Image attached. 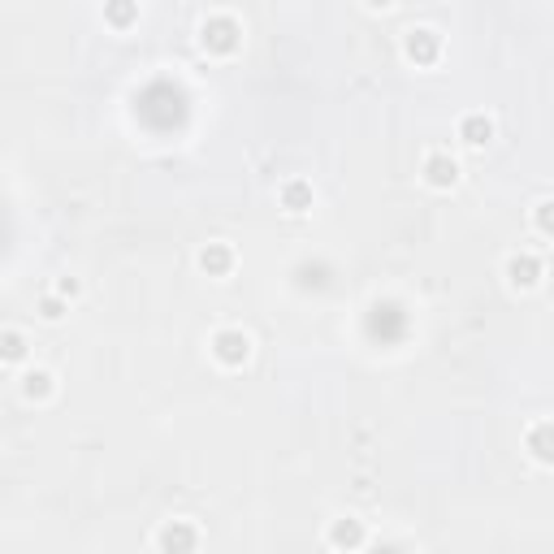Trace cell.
Listing matches in <instances>:
<instances>
[{
    "instance_id": "6da1fadb",
    "label": "cell",
    "mask_w": 554,
    "mask_h": 554,
    "mask_svg": "<svg viewBox=\"0 0 554 554\" xmlns=\"http://www.w3.org/2000/svg\"><path fill=\"white\" fill-rule=\"evenodd\" d=\"M208 355L221 364V368H243L247 360H252V334L239 325H221L213 338H208Z\"/></svg>"
},
{
    "instance_id": "7a4b0ae2",
    "label": "cell",
    "mask_w": 554,
    "mask_h": 554,
    "mask_svg": "<svg viewBox=\"0 0 554 554\" xmlns=\"http://www.w3.org/2000/svg\"><path fill=\"white\" fill-rule=\"evenodd\" d=\"M156 550L161 554H195L200 550V524L187 520V516L161 520L156 524Z\"/></svg>"
},
{
    "instance_id": "3957f363",
    "label": "cell",
    "mask_w": 554,
    "mask_h": 554,
    "mask_svg": "<svg viewBox=\"0 0 554 554\" xmlns=\"http://www.w3.org/2000/svg\"><path fill=\"white\" fill-rule=\"evenodd\" d=\"M503 277H507L511 290H537V286H542V277H546V260L537 256L533 247H520V252L507 256Z\"/></svg>"
},
{
    "instance_id": "277c9868",
    "label": "cell",
    "mask_w": 554,
    "mask_h": 554,
    "mask_svg": "<svg viewBox=\"0 0 554 554\" xmlns=\"http://www.w3.org/2000/svg\"><path fill=\"white\" fill-rule=\"evenodd\" d=\"M420 182L429 191H455L459 187V161L446 148H429L420 161Z\"/></svg>"
},
{
    "instance_id": "5b68a950",
    "label": "cell",
    "mask_w": 554,
    "mask_h": 554,
    "mask_svg": "<svg viewBox=\"0 0 554 554\" xmlns=\"http://www.w3.org/2000/svg\"><path fill=\"white\" fill-rule=\"evenodd\" d=\"M403 57L412 65H438L442 57V35L433 31V26H412V31H403Z\"/></svg>"
},
{
    "instance_id": "8992f818",
    "label": "cell",
    "mask_w": 554,
    "mask_h": 554,
    "mask_svg": "<svg viewBox=\"0 0 554 554\" xmlns=\"http://www.w3.org/2000/svg\"><path fill=\"white\" fill-rule=\"evenodd\" d=\"M239 22H234V13H208L204 26H200V39L208 52H234L239 48Z\"/></svg>"
},
{
    "instance_id": "52a82bcc",
    "label": "cell",
    "mask_w": 554,
    "mask_h": 554,
    "mask_svg": "<svg viewBox=\"0 0 554 554\" xmlns=\"http://www.w3.org/2000/svg\"><path fill=\"white\" fill-rule=\"evenodd\" d=\"M368 542V529H364V520H355V516H334L325 524V546L329 550H338V554H355Z\"/></svg>"
},
{
    "instance_id": "ba28073f",
    "label": "cell",
    "mask_w": 554,
    "mask_h": 554,
    "mask_svg": "<svg viewBox=\"0 0 554 554\" xmlns=\"http://www.w3.org/2000/svg\"><path fill=\"white\" fill-rule=\"evenodd\" d=\"M455 135H459V143H464V148L481 152V148H490V143H494L498 126H494V117L485 113V109H472V113H464V117H459Z\"/></svg>"
},
{
    "instance_id": "9c48e42d",
    "label": "cell",
    "mask_w": 554,
    "mask_h": 554,
    "mask_svg": "<svg viewBox=\"0 0 554 554\" xmlns=\"http://www.w3.org/2000/svg\"><path fill=\"white\" fill-rule=\"evenodd\" d=\"M524 451H529L533 464L554 468V416H542L524 429Z\"/></svg>"
},
{
    "instance_id": "30bf717a",
    "label": "cell",
    "mask_w": 554,
    "mask_h": 554,
    "mask_svg": "<svg viewBox=\"0 0 554 554\" xmlns=\"http://www.w3.org/2000/svg\"><path fill=\"white\" fill-rule=\"evenodd\" d=\"M195 265H200V273H208V277H230L234 273V265H239V252L226 243V239H217V243H204L200 247V256H195Z\"/></svg>"
},
{
    "instance_id": "8fae6325",
    "label": "cell",
    "mask_w": 554,
    "mask_h": 554,
    "mask_svg": "<svg viewBox=\"0 0 554 554\" xmlns=\"http://www.w3.org/2000/svg\"><path fill=\"white\" fill-rule=\"evenodd\" d=\"M277 200H282V208H286L290 217L308 213L312 200H316V195H312V182H308V178H286L282 187H277Z\"/></svg>"
},
{
    "instance_id": "7c38bea8",
    "label": "cell",
    "mask_w": 554,
    "mask_h": 554,
    "mask_svg": "<svg viewBox=\"0 0 554 554\" xmlns=\"http://www.w3.org/2000/svg\"><path fill=\"white\" fill-rule=\"evenodd\" d=\"M52 390H57V377L48 373V368H26V377H22V394L31 403H44L52 399Z\"/></svg>"
},
{
    "instance_id": "4fadbf2b",
    "label": "cell",
    "mask_w": 554,
    "mask_h": 554,
    "mask_svg": "<svg viewBox=\"0 0 554 554\" xmlns=\"http://www.w3.org/2000/svg\"><path fill=\"white\" fill-rule=\"evenodd\" d=\"M22 360H26V338H22V329H5V334H0V364L18 368Z\"/></svg>"
},
{
    "instance_id": "5bb4252c",
    "label": "cell",
    "mask_w": 554,
    "mask_h": 554,
    "mask_svg": "<svg viewBox=\"0 0 554 554\" xmlns=\"http://www.w3.org/2000/svg\"><path fill=\"white\" fill-rule=\"evenodd\" d=\"M529 221H533V230L542 234L546 243H554V195H546V200H537V204H533Z\"/></svg>"
},
{
    "instance_id": "9a60e30c",
    "label": "cell",
    "mask_w": 554,
    "mask_h": 554,
    "mask_svg": "<svg viewBox=\"0 0 554 554\" xmlns=\"http://www.w3.org/2000/svg\"><path fill=\"white\" fill-rule=\"evenodd\" d=\"M65 312H70V308H65L61 295H39V316H44V321H61Z\"/></svg>"
},
{
    "instance_id": "2e32d148",
    "label": "cell",
    "mask_w": 554,
    "mask_h": 554,
    "mask_svg": "<svg viewBox=\"0 0 554 554\" xmlns=\"http://www.w3.org/2000/svg\"><path fill=\"white\" fill-rule=\"evenodd\" d=\"M57 295H61V299H74V295H78V282H74V277H61V282H57Z\"/></svg>"
},
{
    "instance_id": "e0dca14e",
    "label": "cell",
    "mask_w": 554,
    "mask_h": 554,
    "mask_svg": "<svg viewBox=\"0 0 554 554\" xmlns=\"http://www.w3.org/2000/svg\"><path fill=\"white\" fill-rule=\"evenodd\" d=\"M109 18H113L117 26H122V22H130V18H135V9H130V5H126V9H109Z\"/></svg>"
}]
</instances>
